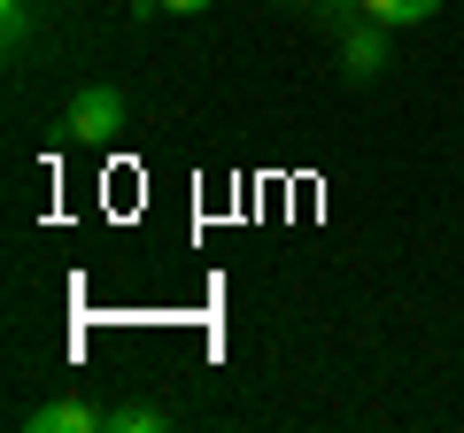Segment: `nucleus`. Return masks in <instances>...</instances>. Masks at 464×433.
<instances>
[{"label":"nucleus","instance_id":"f257e3e1","mask_svg":"<svg viewBox=\"0 0 464 433\" xmlns=\"http://www.w3.org/2000/svg\"><path fill=\"white\" fill-rule=\"evenodd\" d=\"M63 132L85 140V148H109V140L124 132V93H116V85H78V93H70Z\"/></svg>","mask_w":464,"mask_h":433},{"label":"nucleus","instance_id":"f03ea898","mask_svg":"<svg viewBox=\"0 0 464 433\" xmlns=\"http://www.w3.org/2000/svg\"><path fill=\"white\" fill-rule=\"evenodd\" d=\"M24 426L32 433H109V410L101 402H78V395H54L39 410H24Z\"/></svg>","mask_w":464,"mask_h":433},{"label":"nucleus","instance_id":"7ed1b4c3","mask_svg":"<svg viewBox=\"0 0 464 433\" xmlns=\"http://www.w3.org/2000/svg\"><path fill=\"white\" fill-rule=\"evenodd\" d=\"M341 63H348V78H380L387 70V24H356V32L341 39Z\"/></svg>","mask_w":464,"mask_h":433},{"label":"nucleus","instance_id":"20e7f679","mask_svg":"<svg viewBox=\"0 0 464 433\" xmlns=\"http://www.w3.org/2000/svg\"><path fill=\"white\" fill-rule=\"evenodd\" d=\"M170 410H155V402H116L109 410V433H163Z\"/></svg>","mask_w":464,"mask_h":433},{"label":"nucleus","instance_id":"39448f33","mask_svg":"<svg viewBox=\"0 0 464 433\" xmlns=\"http://www.w3.org/2000/svg\"><path fill=\"white\" fill-rule=\"evenodd\" d=\"M356 8H364L372 24H426L441 0H356Z\"/></svg>","mask_w":464,"mask_h":433},{"label":"nucleus","instance_id":"423d86ee","mask_svg":"<svg viewBox=\"0 0 464 433\" xmlns=\"http://www.w3.org/2000/svg\"><path fill=\"white\" fill-rule=\"evenodd\" d=\"M0 32H8V47H24V32H32V0H0Z\"/></svg>","mask_w":464,"mask_h":433},{"label":"nucleus","instance_id":"0eeeda50","mask_svg":"<svg viewBox=\"0 0 464 433\" xmlns=\"http://www.w3.org/2000/svg\"><path fill=\"white\" fill-rule=\"evenodd\" d=\"M155 8H170V16H201V8H217V0H155Z\"/></svg>","mask_w":464,"mask_h":433}]
</instances>
